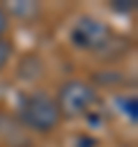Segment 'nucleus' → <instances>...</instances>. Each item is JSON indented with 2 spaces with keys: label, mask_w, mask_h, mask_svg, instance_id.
I'll return each mask as SVG.
<instances>
[{
  "label": "nucleus",
  "mask_w": 138,
  "mask_h": 147,
  "mask_svg": "<svg viewBox=\"0 0 138 147\" xmlns=\"http://www.w3.org/2000/svg\"><path fill=\"white\" fill-rule=\"evenodd\" d=\"M12 53H14V46H12V41H9V39H0V71L7 67V62H9Z\"/></svg>",
  "instance_id": "423d86ee"
},
{
  "label": "nucleus",
  "mask_w": 138,
  "mask_h": 147,
  "mask_svg": "<svg viewBox=\"0 0 138 147\" xmlns=\"http://www.w3.org/2000/svg\"><path fill=\"white\" fill-rule=\"evenodd\" d=\"M18 119L32 131L48 133L60 124V110L55 106V99H51L46 92H32L21 99Z\"/></svg>",
  "instance_id": "f257e3e1"
},
{
  "label": "nucleus",
  "mask_w": 138,
  "mask_h": 147,
  "mask_svg": "<svg viewBox=\"0 0 138 147\" xmlns=\"http://www.w3.org/2000/svg\"><path fill=\"white\" fill-rule=\"evenodd\" d=\"M97 101H99V96L92 90V85H87L83 80H67L57 92L55 106L60 110V117L74 119V117L90 113L97 106Z\"/></svg>",
  "instance_id": "f03ea898"
},
{
  "label": "nucleus",
  "mask_w": 138,
  "mask_h": 147,
  "mask_svg": "<svg viewBox=\"0 0 138 147\" xmlns=\"http://www.w3.org/2000/svg\"><path fill=\"white\" fill-rule=\"evenodd\" d=\"M7 28H9V11L5 7H0V39H5Z\"/></svg>",
  "instance_id": "6e6552de"
},
{
  "label": "nucleus",
  "mask_w": 138,
  "mask_h": 147,
  "mask_svg": "<svg viewBox=\"0 0 138 147\" xmlns=\"http://www.w3.org/2000/svg\"><path fill=\"white\" fill-rule=\"evenodd\" d=\"M69 37H71V44L80 51H103L113 41L110 28L97 18H90V16L78 18L71 28Z\"/></svg>",
  "instance_id": "7ed1b4c3"
},
{
  "label": "nucleus",
  "mask_w": 138,
  "mask_h": 147,
  "mask_svg": "<svg viewBox=\"0 0 138 147\" xmlns=\"http://www.w3.org/2000/svg\"><path fill=\"white\" fill-rule=\"evenodd\" d=\"M113 9L129 14V11H133V9H136V5H133V0H117V2H113Z\"/></svg>",
  "instance_id": "0eeeda50"
},
{
  "label": "nucleus",
  "mask_w": 138,
  "mask_h": 147,
  "mask_svg": "<svg viewBox=\"0 0 138 147\" xmlns=\"http://www.w3.org/2000/svg\"><path fill=\"white\" fill-rule=\"evenodd\" d=\"M9 9H12L18 18H30V16H34V14L39 11V7H37L34 2H12Z\"/></svg>",
  "instance_id": "20e7f679"
},
{
  "label": "nucleus",
  "mask_w": 138,
  "mask_h": 147,
  "mask_svg": "<svg viewBox=\"0 0 138 147\" xmlns=\"http://www.w3.org/2000/svg\"><path fill=\"white\" fill-rule=\"evenodd\" d=\"M78 147H97V140H92V138H78Z\"/></svg>",
  "instance_id": "1a4fd4ad"
},
{
  "label": "nucleus",
  "mask_w": 138,
  "mask_h": 147,
  "mask_svg": "<svg viewBox=\"0 0 138 147\" xmlns=\"http://www.w3.org/2000/svg\"><path fill=\"white\" fill-rule=\"evenodd\" d=\"M120 108H122V113H124L131 122H136V113H138V101H136V96H124V99H120Z\"/></svg>",
  "instance_id": "39448f33"
}]
</instances>
